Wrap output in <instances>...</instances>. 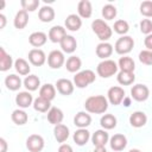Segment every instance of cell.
Segmentation results:
<instances>
[{
  "label": "cell",
  "mask_w": 152,
  "mask_h": 152,
  "mask_svg": "<svg viewBox=\"0 0 152 152\" xmlns=\"http://www.w3.org/2000/svg\"><path fill=\"white\" fill-rule=\"evenodd\" d=\"M108 100L104 95H91L84 101L86 112L90 114H103L108 109Z\"/></svg>",
  "instance_id": "6da1fadb"
},
{
  "label": "cell",
  "mask_w": 152,
  "mask_h": 152,
  "mask_svg": "<svg viewBox=\"0 0 152 152\" xmlns=\"http://www.w3.org/2000/svg\"><path fill=\"white\" fill-rule=\"evenodd\" d=\"M91 30L101 42H107L113 34V28L103 19L93 20L91 21Z\"/></svg>",
  "instance_id": "7a4b0ae2"
},
{
  "label": "cell",
  "mask_w": 152,
  "mask_h": 152,
  "mask_svg": "<svg viewBox=\"0 0 152 152\" xmlns=\"http://www.w3.org/2000/svg\"><path fill=\"white\" fill-rule=\"evenodd\" d=\"M95 80H96L95 72L90 69H86V70H81V71L76 72L72 82L76 88L83 89V88H87L88 86H90L91 83H94Z\"/></svg>",
  "instance_id": "3957f363"
},
{
  "label": "cell",
  "mask_w": 152,
  "mask_h": 152,
  "mask_svg": "<svg viewBox=\"0 0 152 152\" xmlns=\"http://www.w3.org/2000/svg\"><path fill=\"white\" fill-rule=\"evenodd\" d=\"M118 63L113 59H103L96 66V74L102 78H109L114 76L115 74H118Z\"/></svg>",
  "instance_id": "277c9868"
},
{
  "label": "cell",
  "mask_w": 152,
  "mask_h": 152,
  "mask_svg": "<svg viewBox=\"0 0 152 152\" xmlns=\"http://www.w3.org/2000/svg\"><path fill=\"white\" fill-rule=\"evenodd\" d=\"M133 48H134V39L127 34L118 38V40L114 44L115 52L121 56H127V53H129L133 50Z\"/></svg>",
  "instance_id": "5b68a950"
},
{
  "label": "cell",
  "mask_w": 152,
  "mask_h": 152,
  "mask_svg": "<svg viewBox=\"0 0 152 152\" xmlns=\"http://www.w3.org/2000/svg\"><path fill=\"white\" fill-rule=\"evenodd\" d=\"M150 96V89L146 84H134L131 88V97L137 102H144Z\"/></svg>",
  "instance_id": "8992f818"
},
{
  "label": "cell",
  "mask_w": 152,
  "mask_h": 152,
  "mask_svg": "<svg viewBox=\"0 0 152 152\" xmlns=\"http://www.w3.org/2000/svg\"><path fill=\"white\" fill-rule=\"evenodd\" d=\"M125 99V90L120 86L110 87L107 91V100L113 106H119L122 103V100Z\"/></svg>",
  "instance_id": "52a82bcc"
},
{
  "label": "cell",
  "mask_w": 152,
  "mask_h": 152,
  "mask_svg": "<svg viewBox=\"0 0 152 152\" xmlns=\"http://www.w3.org/2000/svg\"><path fill=\"white\" fill-rule=\"evenodd\" d=\"M48 65L51 69H59L65 64V56L62 50H52L48 55Z\"/></svg>",
  "instance_id": "ba28073f"
},
{
  "label": "cell",
  "mask_w": 152,
  "mask_h": 152,
  "mask_svg": "<svg viewBox=\"0 0 152 152\" xmlns=\"http://www.w3.org/2000/svg\"><path fill=\"white\" fill-rule=\"evenodd\" d=\"M45 146V140L40 134H31L26 139V148L30 152H42Z\"/></svg>",
  "instance_id": "9c48e42d"
},
{
  "label": "cell",
  "mask_w": 152,
  "mask_h": 152,
  "mask_svg": "<svg viewBox=\"0 0 152 152\" xmlns=\"http://www.w3.org/2000/svg\"><path fill=\"white\" fill-rule=\"evenodd\" d=\"M28 62L34 66H42L46 63L48 57L42 49H32L28 51Z\"/></svg>",
  "instance_id": "30bf717a"
},
{
  "label": "cell",
  "mask_w": 152,
  "mask_h": 152,
  "mask_svg": "<svg viewBox=\"0 0 152 152\" xmlns=\"http://www.w3.org/2000/svg\"><path fill=\"white\" fill-rule=\"evenodd\" d=\"M57 91L63 95V96H69L74 93V89H75V84L72 81L68 80V78H58L56 81V84H55Z\"/></svg>",
  "instance_id": "8fae6325"
},
{
  "label": "cell",
  "mask_w": 152,
  "mask_h": 152,
  "mask_svg": "<svg viewBox=\"0 0 152 152\" xmlns=\"http://www.w3.org/2000/svg\"><path fill=\"white\" fill-rule=\"evenodd\" d=\"M109 146L114 152H120L124 151L127 146V138L125 134L121 133H116L114 135L110 137L109 139Z\"/></svg>",
  "instance_id": "7c38bea8"
},
{
  "label": "cell",
  "mask_w": 152,
  "mask_h": 152,
  "mask_svg": "<svg viewBox=\"0 0 152 152\" xmlns=\"http://www.w3.org/2000/svg\"><path fill=\"white\" fill-rule=\"evenodd\" d=\"M113 51H114V48L110 43L108 42H101L96 45V49H95V53L99 58H101L102 61L103 59H109V57L113 55Z\"/></svg>",
  "instance_id": "4fadbf2b"
},
{
  "label": "cell",
  "mask_w": 152,
  "mask_h": 152,
  "mask_svg": "<svg viewBox=\"0 0 152 152\" xmlns=\"http://www.w3.org/2000/svg\"><path fill=\"white\" fill-rule=\"evenodd\" d=\"M33 96L30 91L27 90H24V91H19L15 96V103L19 108L21 109H25V108H28L30 106L33 104Z\"/></svg>",
  "instance_id": "5bb4252c"
},
{
  "label": "cell",
  "mask_w": 152,
  "mask_h": 152,
  "mask_svg": "<svg viewBox=\"0 0 152 152\" xmlns=\"http://www.w3.org/2000/svg\"><path fill=\"white\" fill-rule=\"evenodd\" d=\"M129 125L134 128H141L147 124V115L142 110H135L129 115Z\"/></svg>",
  "instance_id": "9a60e30c"
},
{
  "label": "cell",
  "mask_w": 152,
  "mask_h": 152,
  "mask_svg": "<svg viewBox=\"0 0 152 152\" xmlns=\"http://www.w3.org/2000/svg\"><path fill=\"white\" fill-rule=\"evenodd\" d=\"M91 142L95 147L97 146H106L108 142H109V134L106 129H97L95 131L93 134H91Z\"/></svg>",
  "instance_id": "2e32d148"
},
{
  "label": "cell",
  "mask_w": 152,
  "mask_h": 152,
  "mask_svg": "<svg viewBox=\"0 0 152 152\" xmlns=\"http://www.w3.org/2000/svg\"><path fill=\"white\" fill-rule=\"evenodd\" d=\"M66 36V28L61 26V25H55L49 30L48 37L50 39V42L52 43H61L63 40V38Z\"/></svg>",
  "instance_id": "e0dca14e"
},
{
  "label": "cell",
  "mask_w": 152,
  "mask_h": 152,
  "mask_svg": "<svg viewBox=\"0 0 152 152\" xmlns=\"http://www.w3.org/2000/svg\"><path fill=\"white\" fill-rule=\"evenodd\" d=\"M48 34L43 31H36V32H32L30 36H28V43L34 48V49H39L40 46L45 45L46 42H48Z\"/></svg>",
  "instance_id": "ac0fdd59"
},
{
  "label": "cell",
  "mask_w": 152,
  "mask_h": 152,
  "mask_svg": "<svg viewBox=\"0 0 152 152\" xmlns=\"http://www.w3.org/2000/svg\"><path fill=\"white\" fill-rule=\"evenodd\" d=\"M69 135H70V129L66 125L59 124V125H56L53 127V137H55L57 142H59V144L65 142L68 140Z\"/></svg>",
  "instance_id": "d6986e66"
},
{
  "label": "cell",
  "mask_w": 152,
  "mask_h": 152,
  "mask_svg": "<svg viewBox=\"0 0 152 152\" xmlns=\"http://www.w3.org/2000/svg\"><path fill=\"white\" fill-rule=\"evenodd\" d=\"M59 45H61V50L64 53H74L77 49V40L74 36L66 34L63 38V40L59 43Z\"/></svg>",
  "instance_id": "ffe728a7"
},
{
  "label": "cell",
  "mask_w": 152,
  "mask_h": 152,
  "mask_svg": "<svg viewBox=\"0 0 152 152\" xmlns=\"http://www.w3.org/2000/svg\"><path fill=\"white\" fill-rule=\"evenodd\" d=\"M64 25H65V28L71 31V32H76L81 28L82 26V18L78 15V14H75V13H71L69 14L66 18H65V21H64Z\"/></svg>",
  "instance_id": "44dd1931"
},
{
  "label": "cell",
  "mask_w": 152,
  "mask_h": 152,
  "mask_svg": "<svg viewBox=\"0 0 152 152\" xmlns=\"http://www.w3.org/2000/svg\"><path fill=\"white\" fill-rule=\"evenodd\" d=\"M23 86L25 87V89L27 91H36L37 89H40V78L37 75L30 74L27 76H25L24 81H23Z\"/></svg>",
  "instance_id": "7402d4cb"
},
{
  "label": "cell",
  "mask_w": 152,
  "mask_h": 152,
  "mask_svg": "<svg viewBox=\"0 0 152 152\" xmlns=\"http://www.w3.org/2000/svg\"><path fill=\"white\" fill-rule=\"evenodd\" d=\"M91 138L90 135V132L87 129V128H78L72 134V139H74V142L78 146H84L89 139Z\"/></svg>",
  "instance_id": "603a6c76"
},
{
  "label": "cell",
  "mask_w": 152,
  "mask_h": 152,
  "mask_svg": "<svg viewBox=\"0 0 152 152\" xmlns=\"http://www.w3.org/2000/svg\"><path fill=\"white\" fill-rule=\"evenodd\" d=\"M4 82H5L6 88L11 91H17L20 89V87H23V81L20 76H18L17 74H10L8 76L5 77Z\"/></svg>",
  "instance_id": "cb8c5ba5"
},
{
  "label": "cell",
  "mask_w": 152,
  "mask_h": 152,
  "mask_svg": "<svg viewBox=\"0 0 152 152\" xmlns=\"http://www.w3.org/2000/svg\"><path fill=\"white\" fill-rule=\"evenodd\" d=\"M46 118H48V121H49L51 125L56 126V125L62 124V121H63V119H64V113H63V110H62L61 108H58V107H51L50 110H49L48 114H46Z\"/></svg>",
  "instance_id": "d4e9b609"
},
{
  "label": "cell",
  "mask_w": 152,
  "mask_h": 152,
  "mask_svg": "<svg viewBox=\"0 0 152 152\" xmlns=\"http://www.w3.org/2000/svg\"><path fill=\"white\" fill-rule=\"evenodd\" d=\"M91 124V115L88 112H78L74 116V125L78 128H87Z\"/></svg>",
  "instance_id": "484cf974"
},
{
  "label": "cell",
  "mask_w": 152,
  "mask_h": 152,
  "mask_svg": "<svg viewBox=\"0 0 152 152\" xmlns=\"http://www.w3.org/2000/svg\"><path fill=\"white\" fill-rule=\"evenodd\" d=\"M55 10L53 7L49 6V5H44L39 8L38 11V18L42 23H51L55 19Z\"/></svg>",
  "instance_id": "4316f807"
},
{
  "label": "cell",
  "mask_w": 152,
  "mask_h": 152,
  "mask_svg": "<svg viewBox=\"0 0 152 152\" xmlns=\"http://www.w3.org/2000/svg\"><path fill=\"white\" fill-rule=\"evenodd\" d=\"M12 66H14L12 56L10 53H7L4 48H0V71L5 72V71L10 70Z\"/></svg>",
  "instance_id": "83f0119b"
},
{
  "label": "cell",
  "mask_w": 152,
  "mask_h": 152,
  "mask_svg": "<svg viewBox=\"0 0 152 152\" xmlns=\"http://www.w3.org/2000/svg\"><path fill=\"white\" fill-rule=\"evenodd\" d=\"M77 14L82 19H88L93 14V6L89 0H81L77 5Z\"/></svg>",
  "instance_id": "f1b7e54d"
},
{
  "label": "cell",
  "mask_w": 152,
  "mask_h": 152,
  "mask_svg": "<svg viewBox=\"0 0 152 152\" xmlns=\"http://www.w3.org/2000/svg\"><path fill=\"white\" fill-rule=\"evenodd\" d=\"M27 24H28V12H26L25 10H19L13 19L14 27L18 30H23L26 27Z\"/></svg>",
  "instance_id": "f546056e"
},
{
  "label": "cell",
  "mask_w": 152,
  "mask_h": 152,
  "mask_svg": "<svg viewBox=\"0 0 152 152\" xmlns=\"http://www.w3.org/2000/svg\"><path fill=\"white\" fill-rule=\"evenodd\" d=\"M65 69L69 71V72H78L81 71V66H82V61L78 56H70L68 57V59L65 61Z\"/></svg>",
  "instance_id": "4dcf8cb0"
},
{
  "label": "cell",
  "mask_w": 152,
  "mask_h": 152,
  "mask_svg": "<svg viewBox=\"0 0 152 152\" xmlns=\"http://www.w3.org/2000/svg\"><path fill=\"white\" fill-rule=\"evenodd\" d=\"M118 66L120 71H127V72H134L135 69V63L132 57L129 56H122L118 61Z\"/></svg>",
  "instance_id": "1f68e13d"
},
{
  "label": "cell",
  "mask_w": 152,
  "mask_h": 152,
  "mask_svg": "<svg viewBox=\"0 0 152 152\" xmlns=\"http://www.w3.org/2000/svg\"><path fill=\"white\" fill-rule=\"evenodd\" d=\"M56 87L51 83H45L40 87L39 89V96L43 97V99H46L49 101H52L55 97H56Z\"/></svg>",
  "instance_id": "d6a6232c"
},
{
  "label": "cell",
  "mask_w": 152,
  "mask_h": 152,
  "mask_svg": "<svg viewBox=\"0 0 152 152\" xmlns=\"http://www.w3.org/2000/svg\"><path fill=\"white\" fill-rule=\"evenodd\" d=\"M11 119L12 121L17 125V126H23L25 125L27 121H28V115L27 113L21 109V108H18V109H14L11 114Z\"/></svg>",
  "instance_id": "836d02e7"
},
{
  "label": "cell",
  "mask_w": 152,
  "mask_h": 152,
  "mask_svg": "<svg viewBox=\"0 0 152 152\" xmlns=\"http://www.w3.org/2000/svg\"><path fill=\"white\" fill-rule=\"evenodd\" d=\"M14 69L21 76H27L30 75V71H31L30 63L24 58H17L14 61Z\"/></svg>",
  "instance_id": "e575fe53"
},
{
  "label": "cell",
  "mask_w": 152,
  "mask_h": 152,
  "mask_svg": "<svg viewBox=\"0 0 152 152\" xmlns=\"http://www.w3.org/2000/svg\"><path fill=\"white\" fill-rule=\"evenodd\" d=\"M116 124H118V120L115 118V115L113 114H103L100 119V125L103 129L106 131H109V129H113L116 127Z\"/></svg>",
  "instance_id": "d590c367"
},
{
  "label": "cell",
  "mask_w": 152,
  "mask_h": 152,
  "mask_svg": "<svg viewBox=\"0 0 152 152\" xmlns=\"http://www.w3.org/2000/svg\"><path fill=\"white\" fill-rule=\"evenodd\" d=\"M116 81L121 86H131L135 81L134 72H127V71H119L116 74Z\"/></svg>",
  "instance_id": "8d00e7d4"
},
{
  "label": "cell",
  "mask_w": 152,
  "mask_h": 152,
  "mask_svg": "<svg viewBox=\"0 0 152 152\" xmlns=\"http://www.w3.org/2000/svg\"><path fill=\"white\" fill-rule=\"evenodd\" d=\"M32 106H33V109L39 112V113H48L50 110V108H51V101L38 96L37 99H34Z\"/></svg>",
  "instance_id": "74e56055"
},
{
  "label": "cell",
  "mask_w": 152,
  "mask_h": 152,
  "mask_svg": "<svg viewBox=\"0 0 152 152\" xmlns=\"http://www.w3.org/2000/svg\"><path fill=\"white\" fill-rule=\"evenodd\" d=\"M101 13H102V17H103L104 20H113V19H115V17L118 14V10L114 5L107 4L102 7Z\"/></svg>",
  "instance_id": "f35d334b"
},
{
  "label": "cell",
  "mask_w": 152,
  "mask_h": 152,
  "mask_svg": "<svg viewBox=\"0 0 152 152\" xmlns=\"http://www.w3.org/2000/svg\"><path fill=\"white\" fill-rule=\"evenodd\" d=\"M113 30H114V32H116L120 36H126L127 32L129 31V24L124 19H118L114 23Z\"/></svg>",
  "instance_id": "ab89813d"
},
{
  "label": "cell",
  "mask_w": 152,
  "mask_h": 152,
  "mask_svg": "<svg viewBox=\"0 0 152 152\" xmlns=\"http://www.w3.org/2000/svg\"><path fill=\"white\" fill-rule=\"evenodd\" d=\"M140 13L141 15H144L145 18H152V1L151 0H145L140 4Z\"/></svg>",
  "instance_id": "60d3db41"
},
{
  "label": "cell",
  "mask_w": 152,
  "mask_h": 152,
  "mask_svg": "<svg viewBox=\"0 0 152 152\" xmlns=\"http://www.w3.org/2000/svg\"><path fill=\"white\" fill-rule=\"evenodd\" d=\"M20 4L23 10H25L26 12H34L40 5L39 0H21Z\"/></svg>",
  "instance_id": "b9f144b4"
},
{
  "label": "cell",
  "mask_w": 152,
  "mask_h": 152,
  "mask_svg": "<svg viewBox=\"0 0 152 152\" xmlns=\"http://www.w3.org/2000/svg\"><path fill=\"white\" fill-rule=\"evenodd\" d=\"M139 61L140 63L145 64V65H152V51L150 50H141L139 52Z\"/></svg>",
  "instance_id": "7bdbcfd3"
},
{
  "label": "cell",
  "mask_w": 152,
  "mask_h": 152,
  "mask_svg": "<svg viewBox=\"0 0 152 152\" xmlns=\"http://www.w3.org/2000/svg\"><path fill=\"white\" fill-rule=\"evenodd\" d=\"M139 27H140V32L144 33V34H151L152 33V20L151 19H142L139 24Z\"/></svg>",
  "instance_id": "ee69618b"
},
{
  "label": "cell",
  "mask_w": 152,
  "mask_h": 152,
  "mask_svg": "<svg viewBox=\"0 0 152 152\" xmlns=\"http://www.w3.org/2000/svg\"><path fill=\"white\" fill-rule=\"evenodd\" d=\"M57 152H74V150H72L71 145L63 142V144H61V145H59V147H58Z\"/></svg>",
  "instance_id": "f6af8a7d"
},
{
  "label": "cell",
  "mask_w": 152,
  "mask_h": 152,
  "mask_svg": "<svg viewBox=\"0 0 152 152\" xmlns=\"http://www.w3.org/2000/svg\"><path fill=\"white\" fill-rule=\"evenodd\" d=\"M144 45L146 48V50H150L152 51V33L151 34H147L144 39Z\"/></svg>",
  "instance_id": "bcb514c9"
},
{
  "label": "cell",
  "mask_w": 152,
  "mask_h": 152,
  "mask_svg": "<svg viewBox=\"0 0 152 152\" xmlns=\"http://www.w3.org/2000/svg\"><path fill=\"white\" fill-rule=\"evenodd\" d=\"M0 146H1L0 152H7L8 145H7V141L5 140V138H0Z\"/></svg>",
  "instance_id": "7dc6e473"
},
{
  "label": "cell",
  "mask_w": 152,
  "mask_h": 152,
  "mask_svg": "<svg viewBox=\"0 0 152 152\" xmlns=\"http://www.w3.org/2000/svg\"><path fill=\"white\" fill-rule=\"evenodd\" d=\"M6 23H7V19H6L5 14L0 13V28H1V30H2V28L6 26Z\"/></svg>",
  "instance_id": "c3c4849f"
},
{
  "label": "cell",
  "mask_w": 152,
  "mask_h": 152,
  "mask_svg": "<svg viewBox=\"0 0 152 152\" xmlns=\"http://www.w3.org/2000/svg\"><path fill=\"white\" fill-rule=\"evenodd\" d=\"M131 100H132V97L125 96V99L122 100V104H124L125 107H129V106H131Z\"/></svg>",
  "instance_id": "681fc988"
},
{
  "label": "cell",
  "mask_w": 152,
  "mask_h": 152,
  "mask_svg": "<svg viewBox=\"0 0 152 152\" xmlns=\"http://www.w3.org/2000/svg\"><path fill=\"white\" fill-rule=\"evenodd\" d=\"M93 152H107V150H106V146H97L94 148Z\"/></svg>",
  "instance_id": "f907efd6"
},
{
  "label": "cell",
  "mask_w": 152,
  "mask_h": 152,
  "mask_svg": "<svg viewBox=\"0 0 152 152\" xmlns=\"http://www.w3.org/2000/svg\"><path fill=\"white\" fill-rule=\"evenodd\" d=\"M128 152H141V151H140L139 148H131Z\"/></svg>",
  "instance_id": "816d5d0a"
}]
</instances>
